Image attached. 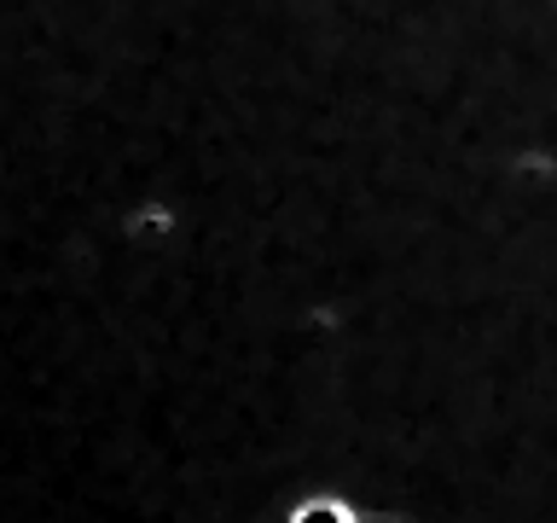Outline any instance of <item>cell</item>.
<instances>
[{
  "mask_svg": "<svg viewBox=\"0 0 557 523\" xmlns=\"http://www.w3.org/2000/svg\"><path fill=\"white\" fill-rule=\"evenodd\" d=\"M285 523H360V512L343 495H308L302 506H290Z\"/></svg>",
  "mask_w": 557,
  "mask_h": 523,
  "instance_id": "obj_1",
  "label": "cell"
},
{
  "mask_svg": "<svg viewBox=\"0 0 557 523\" xmlns=\"http://www.w3.org/2000/svg\"><path fill=\"white\" fill-rule=\"evenodd\" d=\"M134 233H169V227H174V216H169V209L163 204H146V209H134Z\"/></svg>",
  "mask_w": 557,
  "mask_h": 523,
  "instance_id": "obj_2",
  "label": "cell"
}]
</instances>
